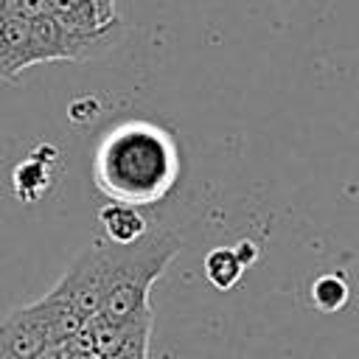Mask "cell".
<instances>
[{
    "instance_id": "obj_9",
    "label": "cell",
    "mask_w": 359,
    "mask_h": 359,
    "mask_svg": "<svg viewBox=\"0 0 359 359\" xmlns=\"http://www.w3.org/2000/svg\"><path fill=\"white\" fill-rule=\"evenodd\" d=\"M48 62H65V28L50 14H42L31 20V65Z\"/></svg>"
},
{
    "instance_id": "obj_16",
    "label": "cell",
    "mask_w": 359,
    "mask_h": 359,
    "mask_svg": "<svg viewBox=\"0 0 359 359\" xmlns=\"http://www.w3.org/2000/svg\"><path fill=\"white\" fill-rule=\"evenodd\" d=\"M36 359H59V356H56V348H48V351H45V353H39Z\"/></svg>"
},
{
    "instance_id": "obj_10",
    "label": "cell",
    "mask_w": 359,
    "mask_h": 359,
    "mask_svg": "<svg viewBox=\"0 0 359 359\" xmlns=\"http://www.w3.org/2000/svg\"><path fill=\"white\" fill-rule=\"evenodd\" d=\"M241 275H244V261L238 258L236 247H216L205 255V278L216 289L222 292L233 289L241 280Z\"/></svg>"
},
{
    "instance_id": "obj_3",
    "label": "cell",
    "mask_w": 359,
    "mask_h": 359,
    "mask_svg": "<svg viewBox=\"0 0 359 359\" xmlns=\"http://www.w3.org/2000/svg\"><path fill=\"white\" fill-rule=\"evenodd\" d=\"M50 292L65 297L67 303H73L84 317L98 314L104 292H107V247H104V241L90 244L84 252H79Z\"/></svg>"
},
{
    "instance_id": "obj_5",
    "label": "cell",
    "mask_w": 359,
    "mask_h": 359,
    "mask_svg": "<svg viewBox=\"0 0 359 359\" xmlns=\"http://www.w3.org/2000/svg\"><path fill=\"white\" fill-rule=\"evenodd\" d=\"M31 65V20L6 14L0 22V81H14Z\"/></svg>"
},
{
    "instance_id": "obj_4",
    "label": "cell",
    "mask_w": 359,
    "mask_h": 359,
    "mask_svg": "<svg viewBox=\"0 0 359 359\" xmlns=\"http://www.w3.org/2000/svg\"><path fill=\"white\" fill-rule=\"evenodd\" d=\"M0 348L14 353L17 359H36L50 348L48 325L36 303L14 309L0 323Z\"/></svg>"
},
{
    "instance_id": "obj_13",
    "label": "cell",
    "mask_w": 359,
    "mask_h": 359,
    "mask_svg": "<svg viewBox=\"0 0 359 359\" xmlns=\"http://www.w3.org/2000/svg\"><path fill=\"white\" fill-rule=\"evenodd\" d=\"M109 359H149V334L132 339L129 345H123V348H121L115 356H109Z\"/></svg>"
},
{
    "instance_id": "obj_6",
    "label": "cell",
    "mask_w": 359,
    "mask_h": 359,
    "mask_svg": "<svg viewBox=\"0 0 359 359\" xmlns=\"http://www.w3.org/2000/svg\"><path fill=\"white\" fill-rule=\"evenodd\" d=\"M98 222H101V230H104V238L109 244H135L137 238L146 236L149 224L146 219L140 216V210L135 205H126V202H107L101 205L98 210Z\"/></svg>"
},
{
    "instance_id": "obj_11",
    "label": "cell",
    "mask_w": 359,
    "mask_h": 359,
    "mask_svg": "<svg viewBox=\"0 0 359 359\" xmlns=\"http://www.w3.org/2000/svg\"><path fill=\"white\" fill-rule=\"evenodd\" d=\"M351 297V289L342 275H320L311 283V300L320 311H339Z\"/></svg>"
},
{
    "instance_id": "obj_14",
    "label": "cell",
    "mask_w": 359,
    "mask_h": 359,
    "mask_svg": "<svg viewBox=\"0 0 359 359\" xmlns=\"http://www.w3.org/2000/svg\"><path fill=\"white\" fill-rule=\"evenodd\" d=\"M98 3H101V8H104L107 17H118V11H115V0H98Z\"/></svg>"
},
{
    "instance_id": "obj_8",
    "label": "cell",
    "mask_w": 359,
    "mask_h": 359,
    "mask_svg": "<svg viewBox=\"0 0 359 359\" xmlns=\"http://www.w3.org/2000/svg\"><path fill=\"white\" fill-rule=\"evenodd\" d=\"M36 306H39V311H42V317H45L50 348H53V345H62V342H67V339H73V337L87 325V320H90V317H84L73 303H67L65 297H59V294H53V292H48L45 297H39Z\"/></svg>"
},
{
    "instance_id": "obj_7",
    "label": "cell",
    "mask_w": 359,
    "mask_h": 359,
    "mask_svg": "<svg viewBox=\"0 0 359 359\" xmlns=\"http://www.w3.org/2000/svg\"><path fill=\"white\" fill-rule=\"evenodd\" d=\"M48 14L73 34H90L118 17H107L98 0H48Z\"/></svg>"
},
{
    "instance_id": "obj_15",
    "label": "cell",
    "mask_w": 359,
    "mask_h": 359,
    "mask_svg": "<svg viewBox=\"0 0 359 359\" xmlns=\"http://www.w3.org/2000/svg\"><path fill=\"white\" fill-rule=\"evenodd\" d=\"M11 6H14V0H0V17L11 14Z\"/></svg>"
},
{
    "instance_id": "obj_2",
    "label": "cell",
    "mask_w": 359,
    "mask_h": 359,
    "mask_svg": "<svg viewBox=\"0 0 359 359\" xmlns=\"http://www.w3.org/2000/svg\"><path fill=\"white\" fill-rule=\"evenodd\" d=\"M107 247V292L98 314L115 323L135 320L149 309V292L154 280L168 269L180 252V238L171 230L149 227L135 244H109Z\"/></svg>"
},
{
    "instance_id": "obj_12",
    "label": "cell",
    "mask_w": 359,
    "mask_h": 359,
    "mask_svg": "<svg viewBox=\"0 0 359 359\" xmlns=\"http://www.w3.org/2000/svg\"><path fill=\"white\" fill-rule=\"evenodd\" d=\"M11 14H20L25 20H36V17L48 14V0H14Z\"/></svg>"
},
{
    "instance_id": "obj_18",
    "label": "cell",
    "mask_w": 359,
    "mask_h": 359,
    "mask_svg": "<svg viewBox=\"0 0 359 359\" xmlns=\"http://www.w3.org/2000/svg\"><path fill=\"white\" fill-rule=\"evenodd\" d=\"M0 22H3V17H0Z\"/></svg>"
},
{
    "instance_id": "obj_17",
    "label": "cell",
    "mask_w": 359,
    "mask_h": 359,
    "mask_svg": "<svg viewBox=\"0 0 359 359\" xmlns=\"http://www.w3.org/2000/svg\"><path fill=\"white\" fill-rule=\"evenodd\" d=\"M0 359H17V356H14V353H8V351H3V348H0Z\"/></svg>"
},
{
    "instance_id": "obj_1",
    "label": "cell",
    "mask_w": 359,
    "mask_h": 359,
    "mask_svg": "<svg viewBox=\"0 0 359 359\" xmlns=\"http://www.w3.org/2000/svg\"><path fill=\"white\" fill-rule=\"evenodd\" d=\"M180 160L165 129L149 121H126L115 126L95 149V188L126 205H154L177 182Z\"/></svg>"
}]
</instances>
